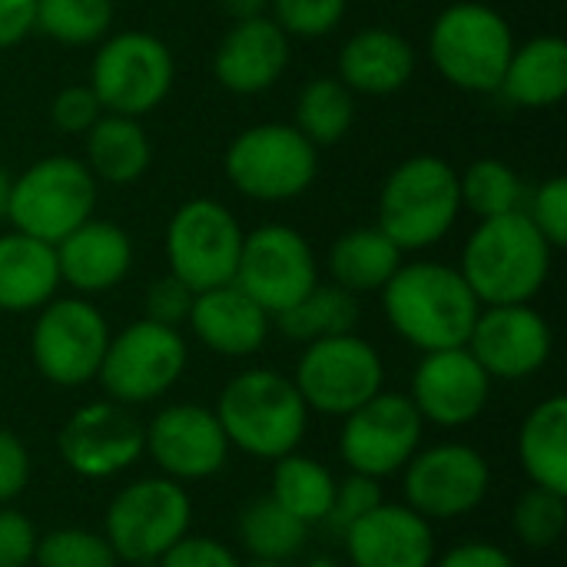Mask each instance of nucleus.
Returning a JSON list of instances; mask_svg holds the SVG:
<instances>
[{"mask_svg": "<svg viewBox=\"0 0 567 567\" xmlns=\"http://www.w3.org/2000/svg\"><path fill=\"white\" fill-rule=\"evenodd\" d=\"M565 525H567L565 495L548 492V488H538V485L518 498L515 515H512V528H515V535H518L528 548H535V551L558 545V542H561V535H565Z\"/></svg>", "mask_w": 567, "mask_h": 567, "instance_id": "37", "label": "nucleus"}, {"mask_svg": "<svg viewBox=\"0 0 567 567\" xmlns=\"http://www.w3.org/2000/svg\"><path fill=\"white\" fill-rule=\"evenodd\" d=\"M355 567H432L435 535L429 518L409 505H379L346 528Z\"/></svg>", "mask_w": 567, "mask_h": 567, "instance_id": "21", "label": "nucleus"}, {"mask_svg": "<svg viewBox=\"0 0 567 567\" xmlns=\"http://www.w3.org/2000/svg\"><path fill=\"white\" fill-rule=\"evenodd\" d=\"M106 346H110V326L103 312L80 296L70 299L53 296L40 309L30 336V355L37 372L47 382L66 389L96 379Z\"/></svg>", "mask_w": 567, "mask_h": 567, "instance_id": "13", "label": "nucleus"}, {"mask_svg": "<svg viewBox=\"0 0 567 567\" xmlns=\"http://www.w3.org/2000/svg\"><path fill=\"white\" fill-rule=\"evenodd\" d=\"M239 538L259 561L286 565L306 545V522L289 515L272 495L252 502L239 518Z\"/></svg>", "mask_w": 567, "mask_h": 567, "instance_id": "34", "label": "nucleus"}, {"mask_svg": "<svg viewBox=\"0 0 567 567\" xmlns=\"http://www.w3.org/2000/svg\"><path fill=\"white\" fill-rule=\"evenodd\" d=\"M219 7H223L233 20H249V17H266L269 0H219Z\"/></svg>", "mask_w": 567, "mask_h": 567, "instance_id": "49", "label": "nucleus"}, {"mask_svg": "<svg viewBox=\"0 0 567 567\" xmlns=\"http://www.w3.org/2000/svg\"><path fill=\"white\" fill-rule=\"evenodd\" d=\"M30 482V455L13 432L0 429V505L13 502Z\"/></svg>", "mask_w": 567, "mask_h": 567, "instance_id": "46", "label": "nucleus"}, {"mask_svg": "<svg viewBox=\"0 0 567 567\" xmlns=\"http://www.w3.org/2000/svg\"><path fill=\"white\" fill-rule=\"evenodd\" d=\"M40 567H116V555L106 538L80 528H63L37 542Z\"/></svg>", "mask_w": 567, "mask_h": 567, "instance_id": "38", "label": "nucleus"}, {"mask_svg": "<svg viewBox=\"0 0 567 567\" xmlns=\"http://www.w3.org/2000/svg\"><path fill=\"white\" fill-rule=\"evenodd\" d=\"M216 419L229 439V445L256 455V458H282L289 455L309 425V409L286 375L269 369L239 372L219 395Z\"/></svg>", "mask_w": 567, "mask_h": 567, "instance_id": "4", "label": "nucleus"}, {"mask_svg": "<svg viewBox=\"0 0 567 567\" xmlns=\"http://www.w3.org/2000/svg\"><path fill=\"white\" fill-rule=\"evenodd\" d=\"M458 193H462V206H468L478 219L518 213L525 203L522 176L505 159H495V156L475 159L458 176Z\"/></svg>", "mask_w": 567, "mask_h": 567, "instance_id": "35", "label": "nucleus"}, {"mask_svg": "<svg viewBox=\"0 0 567 567\" xmlns=\"http://www.w3.org/2000/svg\"><path fill=\"white\" fill-rule=\"evenodd\" d=\"M309 567H339L336 561H329V558H316V561H309Z\"/></svg>", "mask_w": 567, "mask_h": 567, "instance_id": "51", "label": "nucleus"}, {"mask_svg": "<svg viewBox=\"0 0 567 567\" xmlns=\"http://www.w3.org/2000/svg\"><path fill=\"white\" fill-rule=\"evenodd\" d=\"M113 0H37V30L66 47H86L110 33Z\"/></svg>", "mask_w": 567, "mask_h": 567, "instance_id": "36", "label": "nucleus"}, {"mask_svg": "<svg viewBox=\"0 0 567 567\" xmlns=\"http://www.w3.org/2000/svg\"><path fill=\"white\" fill-rule=\"evenodd\" d=\"M276 326L292 342H319L332 336H346L359 326V302L342 286H312L299 302L276 312Z\"/></svg>", "mask_w": 567, "mask_h": 567, "instance_id": "31", "label": "nucleus"}, {"mask_svg": "<svg viewBox=\"0 0 567 567\" xmlns=\"http://www.w3.org/2000/svg\"><path fill=\"white\" fill-rule=\"evenodd\" d=\"M512 53L515 37L508 20L478 0L445 7L429 33V56L435 70L468 93H498Z\"/></svg>", "mask_w": 567, "mask_h": 567, "instance_id": "5", "label": "nucleus"}, {"mask_svg": "<svg viewBox=\"0 0 567 567\" xmlns=\"http://www.w3.org/2000/svg\"><path fill=\"white\" fill-rule=\"evenodd\" d=\"M382 505V492H379V478H369V475H355L346 478L342 485H336V498H332V508H329V518L336 528H349L352 522L365 518L372 508Z\"/></svg>", "mask_w": 567, "mask_h": 567, "instance_id": "43", "label": "nucleus"}, {"mask_svg": "<svg viewBox=\"0 0 567 567\" xmlns=\"http://www.w3.org/2000/svg\"><path fill=\"white\" fill-rule=\"evenodd\" d=\"M415 73L412 43L389 27H365L346 40L339 53V80L352 93L389 96L399 93Z\"/></svg>", "mask_w": 567, "mask_h": 567, "instance_id": "25", "label": "nucleus"}, {"mask_svg": "<svg viewBox=\"0 0 567 567\" xmlns=\"http://www.w3.org/2000/svg\"><path fill=\"white\" fill-rule=\"evenodd\" d=\"M439 567H515V561L495 548V545H485V542H468V545H458L452 548Z\"/></svg>", "mask_w": 567, "mask_h": 567, "instance_id": "48", "label": "nucleus"}, {"mask_svg": "<svg viewBox=\"0 0 567 567\" xmlns=\"http://www.w3.org/2000/svg\"><path fill=\"white\" fill-rule=\"evenodd\" d=\"M515 106L525 110H545L561 103L567 93V43L561 37H535L522 47H515L502 86Z\"/></svg>", "mask_w": 567, "mask_h": 567, "instance_id": "27", "label": "nucleus"}, {"mask_svg": "<svg viewBox=\"0 0 567 567\" xmlns=\"http://www.w3.org/2000/svg\"><path fill=\"white\" fill-rule=\"evenodd\" d=\"M37 555V532L30 518L0 508V567H27Z\"/></svg>", "mask_w": 567, "mask_h": 567, "instance_id": "44", "label": "nucleus"}, {"mask_svg": "<svg viewBox=\"0 0 567 567\" xmlns=\"http://www.w3.org/2000/svg\"><path fill=\"white\" fill-rule=\"evenodd\" d=\"M86 169L93 173L96 183L110 186H130L136 183L153 159V146L140 120L120 116V113H103L86 133Z\"/></svg>", "mask_w": 567, "mask_h": 567, "instance_id": "28", "label": "nucleus"}, {"mask_svg": "<svg viewBox=\"0 0 567 567\" xmlns=\"http://www.w3.org/2000/svg\"><path fill=\"white\" fill-rule=\"evenodd\" d=\"M146 452L169 478H209L226 465L229 439L216 412L169 405L146 429Z\"/></svg>", "mask_w": 567, "mask_h": 567, "instance_id": "20", "label": "nucleus"}, {"mask_svg": "<svg viewBox=\"0 0 567 567\" xmlns=\"http://www.w3.org/2000/svg\"><path fill=\"white\" fill-rule=\"evenodd\" d=\"M37 30V0H0V50L23 43Z\"/></svg>", "mask_w": 567, "mask_h": 567, "instance_id": "47", "label": "nucleus"}, {"mask_svg": "<svg viewBox=\"0 0 567 567\" xmlns=\"http://www.w3.org/2000/svg\"><path fill=\"white\" fill-rule=\"evenodd\" d=\"M355 123V93L339 76H316L299 90L296 130L312 146H336Z\"/></svg>", "mask_w": 567, "mask_h": 567, "instance_id": "32", "label": "nucleus"}, {"mask_svg": "<svg viewBox=\"0 0 567 567\" xmlns=\"http://www.w3.org/2000/svg\"><path fill=\"white\" fill-rule=\"evenodd\" d=\"M382 302L392 329L422 352L465 346L482 312L465 276L432 259L402 262L382 286Z\"/></svg>", "mask_w": 567, "mask_h": 567, "instance_id": "1", "label": "nucleus"}, {"mask_svg": "<svg viewBox=\"0 0 567 567\" xmlns=\"http://www.w3.org/2000/svg\"><path fill=\"white\" fill-rule=\"evenodd\" d=\"M60 289L56 249L27 233L0 236V312L43 309Z\"/></svg>", "mask_w": 567, "mask_h": 567, "instance_id": "26", "label": "nucleus"}, {"mask_svg": "<svg viewBox=\"0 0 567 567\" xmlns=\"http://www.w3.org/2000/svg\"><path fill=\"white\" fill-rule=\"evenodd\" d=\"M525 216L535 223V229L548 239L551 249H561L567 243V179L551 176L545 179L525 209Z\"/></svg>", "mask_w": 567, "mask_h": 567, "instance_id": "40", "label": "nucleus"}, {"mask_svg": "<svg viewBox=\"0 0 567 567\" xmlns=\"http://www.w3.org/2000/svg\"><path fill=\"white\" fill-rule=\"evenodd\" d=\"M269 319L272 316L233 282L196 292L193 312H189V326L196 339L209 352L229 355V359L259 352L269 336Z\"/></svg>", "mask_w": 567, "mask_h": 567, "instance_id": "24", "label": "nucleus"}, {"mask_svg": "<svg viewBox=\"0 0 567 567\" xmlns=\"http://www.w3.org/2000/svg\"><path fill=\"white\" fill-rule=\"evenodd\" d=\"M272 498L289 515L312 525V522L329 518V508H332V498H336V478L316 458H302V455L289 452V455L276 458Z\"/></svg>", "mask_w": 567, "mask_h": 567, "instance_id": "33", "label": "nucleus"}, {"mask_svg": "<svg viewBox=\"0 0 567 567\" xmlns=\"http://www.w3.org/2000/svg\"><path fill=\"white\" fill-rule=\"evenodd\" d=\"M193 299H196V292H193L183 279H176V276L169 272V276L150 282L146 299H143V309H146V319H150V322L179 329L183 322H189Z\"/></svg>", "mask_w": 567, "mask_h": 567, "instance_id": "41", "label": "nucleus"}, {"mask_svg": "<svg viewBox=\"0 0 567 567\" xmlns=\"http://www.w3.org/2000/svg\"><path fill=\"white\" fill-rule=\"evenodd\" d=\"M176 63L169 47L143 30H123L103 40L90 66V90L103 113L146 116L173 90Z\"/></svg>", "mask_w": 567, "mask_h": 567, "instance_id": "8", "label": "nucleus"}, {"mask_svg": "<svg viewBox=\"0 0 567 567\" xmlns=\"http://www.w3.org/2000/svg\"><path fill=\"white\" fill-rule=\"evenodd\" d=\"M319 146L292 123H259L243 130L226 150L229 183L256 203H286L302 196L319 173Z\"/></svg>", "mask_w": 567, "mask_h": 567, "instance_id": "7", "label": "nucleus"}, {"mask_svg": "<svg viewBox=\"0 0 567 567\" xmlns=\"http://www.w3.org/2000/svg\"><path fill=\"white\" fill-rule=\"evenodd\" d=\"M10 189H13V176L0 166V219H7V206H10Z\"/></svg>", "mask_w": 567, "mask_h": 567, "instance_id": "50", "label": "nucleus"}, {"mask_svg": "<svg viewBox=\"0 0 567 567\" xmlns=\"http://www.w3.org/2000/svg\"><path fill=\"white\" fill-rule=\"evenodd\" d=\"M159 567H239L229 548L213 538H189L183 535L163 558Z\"/></svg>", "mask_w": 567, "mask_h": 567, "instance_id": "45", "label": "nucleus"}, {"mask_svg": "<svg viewBox=\"0 0 567 567\" xmlns=\"http://www.w3.org/2000/svg\"><path fill=\"white\" fill-rule=\"evenodd\" d=\"M239 219L209 196L183 203L166 226V259L169 272L183 279L193 292L229 286L236 276L243 249Z\"/></svg>", "mask_w": 567, "mask_h": 567, "instance_id": "9", "label": "nucleus"}, {"mask_svg": "<svg viewBox=\"0 0 567 567\" xmlns=\"http://www.w3.org/2000/svg\"><path fill=\"white\" fill-rule=\"evenodd\" d=\"M56 449L83 478H110L130 468L146 449V429L120 402H93L76 409L60 429Z\"/></svg>", "mask_w": 567, "mask_h": 567, "instance_id": "16", "label": "nucleus"}, {"mask_svg": "<svg viewBox=\"0 0 567 567\" xmlns=\"http://www.w3.org/2000/svg\"><path fill=\"white\" fill-rule=\"evenodd\" d=\"M465 349L488 372V379H528L551 355V329L528 302L488 306L478 312Z\"/></svg>", "mask_w": 567, "mask_h": 567, "instance_id": "18", "label": "nucleus"}, {"mask_svg": "<svg viewBox=\"0 0 567 567\" xmlns=\"http://www.w3.org/2000/svg\"><path fill=\"white\" fill-rule=\"evenodd\" d=\"M319 282L316 252L292 226L269 223L243 236L233 286H239L269 316L299 302Z\"/></svg>", "mask_w": 567, "mask_h": 567, "instance_id": "14", "label": "nucleus"}, {"mask_svg": "<svg viewBox=\"0 0 567 567\" xmlns=\"http://www.w3.org/2000/svg\"><path fill=\"white\" fill-rule=\"evenodd\" d=\"M488 465L468 445H435L409 458L405 498L422 518H458L482 505L488 492Z\"/></svg>", "mask_w": 567, "mask_h": 567, "instance_id": "17", "label": "nucleus"}, {"mask_svg": "<svg viewBox=\"0 0 567 567\" xmlns=\"http://www.w3.org/2000/svg\"><path fill=\"white\" fill-rule=\"evenodd\" d=\"M289 63V37L272 17L236 20L213 53L216 80L239 96L269 90Z\"/></svg>", "mask_w": 567, "mask_h": 567, "instance_id": "22", "label": "nucleus"}, {"mask_svg": "<svg viewBox=\"0 0 567 567\" xmlns=\"http://www.w3.org/2000/svg\"><path fill=\"white\" fill-rule=\"evenodd\" d=\"M56 269L60 282L83 296L106 292L130 276L133 266V243L130 233L106 219H86L56 246Z\"/></svg>", "mask_w": 567, "mask_h": 567, "instance_id": "23", "label": "nucleus"}, {"mask_svg": "<svg viewBox=\"0 0 567 567\" xmlns=\"http://www.w3.org/2000/svg\"><path fill=\"white\" fill-rule=\"evenodd\" d=\"M186 369V342L176 329L140 319L120 336H110V346L100 362V385L110 402L143 405L166 395Z\"/></svg>", "mask_w": 567, "mask_h": 567, "instance_id": "11", "label": "nucleus"}, {"mask_svg": "<svg viewBox=\"0 0 567 567\" xmlns=\"http://www.w3.org/2000/svg\"><path fill=\"white\" fill-rule=\"evenodd\" d=\"M189 495L173 478H143L110 502L103 538L116 558L150 565L189 532Z\"/></svg>", "mask_w": 567, "mask_h": 567, "instance_id": "10", "label": "nucleus"}, {"mask_svg": "<svg viewBox=\"0 0 567 567\" xmlns=\"http://www.w3.org/2000/svg\"><path fill=\"white\" fill-rule=\"evenodd\" d=\"M462 213L458 173L442 156H409L379 196V229L402 249L419 252L449 236Z\"/></svg>", "mask_w": 567, "mask_h": 567, "instance_id": "3", "label": "nucleus"}, {"mask_svg": "<svg viewBox=\"0 0 567 567\" xmlns=\"http://www.w3.org/2000/svg\"><path fill=\"white\" fill-rule=\"evenodd\" d=\"M399 266H402V249L379 226H362V229L342 233L329 252L332 282L352 296L382 289L395 276Z\"/></svg>", "mask_w": 567, "mask_h": 567, "instance_id": "30", "label": "nucleus"}, {"mask_svg": "<svg viewBox=\"0 0 567 567\" xmlns=\"http://www.w3.org/2000/svg\"><path fill=\"white\" fill-rule=\"evenodd\" d=\"M551 246L535 223L518 213L478 219L462 249L458 272L482 306L532 302L551 272Z\"/></svg>", "mask_w": 567, "mask_h": 567, "instance_id": "2", "label": "nucleus"}, {"mask_svg": "<svg viewBox=\"0 0 567 567\" xmlns=\"http://www.w3.org/2000/svg\"><path fill=\"white\" fill-rule=\"evenodd\" d=\"M100 116H103V106L96 93L90 90V83L63 86L50 103V120L60 133H86Z\"/></svg>", "mask_w": 567, "mask_h": 567, "instance_id": "42", "label": "nucleus"}, {"mask_svg": "<svg viewBox=\"0 0 567 567\" xmlns=\"http://www.w3.org/2000/svg\"><path fill=\"white\" fill-rule=\"evenodd\" d=\"M518 455L538 488L567 495V399L555 395L532 409L518 435Z\"/></svg>", "mask_w": 567, "mask_h": 567, "instance_id": "29", "label": "nucleus"}, {"mask_svg": "<svg viewBox=\"0 0 567 567\" xmlns=\"http://www.w3.org/2000/svg\"><path fill=\"white\" fill-rule=\"evenodd\" d=\"M269 7L282 33L302 40L332 33L346 17V0H269Z\"/></svg>", "mask_w": 567, "mask_h": 567, "instance_id": "39", "label": "nucleus"}, {"mask_svg": "<svg viewBox=\"0 0 567 567\" xmlns=\"http://www.w3.org/2000/svg\"><path fill=\"white\" fill-rule=\"evenodd\" d=\"M96 209V179L83 159L73 156H43L13 176L7 219L17 233H27L40 243L56 246L76 226L93 219Z\"/></svg>", "mask_w": 567, "mask_h": 567, "instance_id": "6", "label": "nucleus"}, {"mask_svg": "<svg viewBox=\"0 0 567 567\" xmlns=\"http://www.w3.org/2000/svg\"><path fill=\"white\" fill-rule=\"evenodd\" d=\"M488 395H492V379L465 346L425 352L412 379V405L419 409L422 419L442 429H458L475 422L488 405Z\"/></svg>", "mask_w": 567, "mask_h": 567, "instance_id": "19", "label": "nucleus"}, {"mask_svg": "<svg viewBox=\"0 0 567 567\" xmlns=\"http://www.w3.org/2000/svg\"><path fill=\"white\" fill-rule=\"evenodd\" d=\"M385 365L379 352L355 332L309 342L296 365V389L306 409L346 419L382 392Z\"/></svg>", "mask_w": 567, "mask_h": 567, "instance_id": "12", "label": "nucleus"}, {"mask_svg": "<svg viewBox=\"0 0 567 567\" xmlns=\"http://www.w3.org/2000/svg\"><path fill=\"white\" fill-rule=\"evenodd\" d=\"M422 415L412 405L409 395L399 392H379L365 405L346 415L342 429V462L355 475L385 478L409 465L422 442Z\"/></svg>", "mask_w": 567, "mask_h": 567, "instance_id": "15", "label": "nucleus"}, {"mask_svg": "<svg viewBox=\"0 0 567 567\" xmlns=\"http://www.w3.org/2000/svg\"><path fill=\"white\" fill-rule=\"evenodd\" d=\"M252 567H286V565H276V561H256Z\"/></svg>", "mask_w": 567, "mask_h": 567, "instance_id": "52", "label": "nucleus"}]
</instances>
